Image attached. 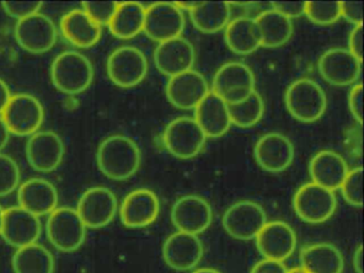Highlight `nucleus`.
<instances>
[{
  "instance_id": "f257e3e1",
  "label": "nucleus",
  "mask_w": 364,
  "mask_h": 273,
  "mask_svg": "<svg viewBox=\"0 0 364 273\" xmlns=\"http://www.w3.org/2000/svg\"><path fill=\"white\" fill-rule=\"evenodd\" d=\"M97 161L102 174L112 181H127L141 164L139 147L124 134H112L97 147Z\"/></svg>"
},
{
  "instance_id": "f03ea898",
  "label": "nucleus",
  "mask_w": 364,
  "mask_h": 273,
  "mask_svg": "<svg viewBox=\"0 0 364 273\" xmlns=\"http://www.w3.org/2000/svg\"><path fill=\"white\" fill-rule=\"evenodd\" d=\"M95 70L90 60L82 53L67 50L55 58L50 78L55 87L68 95L86 91L93 81Z\"/></svg>"
},
{
  "instance_id": "7ed1b4c3",
  "label": "nucleus",
  "mask_w": 364,
  "mask_h": 273,
  "mask_svg": "<svg viewBox=\"0 0 364 273\" xmlns=\"http://www.w3.org/2000/svg\"><path fill=\"white\" fill-rule=\"evenodd\" d=\"M285 106L291 117L302 123L318 121L327 109L323 87L310 78L294 81L285 92Z\"/></svg>"
},
{
  "instance_id": "20e7f679",
  "label": "nucleus",
  "mask_w": 364,
  "mask_h": 273,
  "mask_svg": "<svg viewBox=\"0 0 364 273\" xmlns=\"http://www.w3.org/2000/svg\"><path fill=\"white\" fill-rule=\"evenodd\" d=\"M87 228L76 209L57 207L48 215L46 235L50 242L61 252H74L86 239Z\"/></svg>"
},
{
  "instance_id": "39448f33",
  "label": "nucleus",
  "mask_w": 364,
  "mask_h": 273,
  "mask_svg": "<svg viewBox=\"0 0 364 273\" xmlns=\"http://www.w3.org/2000/svg\"><path fill=\"white\" fill-rule=\"evenodd\" d=\"M255 91V77L242 62L232 61L217 70L213 78V91L228 105L246 100Z\"/></svg>"
},
{
  "instance_id": "423d86ee",
  "label": "nucleus",
  "mask_w": 364,
  "mask_h": 273,
  "mask_svg": "<svg viewBox=\"0 0 364 273\" xmlns=\"http://www.w3.org/2000/svg\"><path fill=\"white\" fill-rule=\"evenodd\" d=\"M208 136L193 117H180L170 122L163 134L166 149L178 159L196 157Z\"/></svg>"
},
{
  "instance_id": "0eeeda50",
  "label": "nucleus",
  "mask_w": 364,
  "mask_h": 273,
  "mask_svg": "<svg viewBox=\"0 0 364 273\" xmlns=\"http://www.w3.org/2000/svg\"><path fill=\"white\" fill-rule=\"evenodd\" d=\"M336 194L315 183L302 185L296 191L293 207L296 215L310 224H321L328 221L336 210Z\"/></svg>"
},
{
  "instance_id": "6e6552de",
  "label": "nucleus",
  "mask_w": 364,
  "mask_h": 273,
  "mask_svg": "<svg viewBox=\"0 0 364 273\" xmlns=\"http://www.w3.org/2000/svg\"><path fill=\"white\" fill-rule=\"evenodd\" d=\"M10 134L31 136L39 132L44 121L41 102L28 93L12 95L1 114Z\"/></svg>"
},
{
  "instance_id": "1a4fd4ad",
  "label": "nucleus",
  "mask_w": 364,
  "mask_h": 273,
  "mask_svg": "<svg viewBox=\"0 0 364 273\" xmlns=\"http://www.w3.org/2000/svg\"><path fill=\"white\" fill-rule=\"evenodd\" d=\"M146 55L137 47L121 46L114 49L107 59V75L120 87L129 89L141 83L148 74Z\"/></svg>"
},
{
  "instance_id": "9d476101",
  "label": "nucleus",
  "mask_w": 364,
  "mask_h": 273,
  "mask_svg": "<svg viewBox=\"0 0 364 273\" xmlns=\"http://www.w3.org/2000/svg\"><path fill=\"white\" fill-rule=\"evenodd\" d=\"M266 223V211L261 205L252 200L234 203L225 211L223 217L225 232L232 238L242 241L255 239Z\"/></svg>"
},
{
  "instance_id": "9b49d317",
  "label": "nucleus",
  "mask_w": 364,
  "mask_h": 273,
  "mask_svg": "<svg viewBox=\"0 0 364 273\" xmlns=\"http://www.w3.org/2000/svg\"><path fill=\"white\" fill-rule=\"evenodd\" d=\"M185 29L183 11L176 2H156L146 8L144 33L155 42L180 38Z\"/></svg>"
},
{
  "instance_id": "f8f14e48",
  "label": "nucleus",
  "mask_w": 364,
  "mask_h": 273,
  "mask_svg": "<svg viewBox=\"0 0 364 273\" xmlns=\"http://www.w3.org/2000/svg\"><path fill=\"white\" fill-rule=\"evenodd\" d=\"M76 211L87 228H102L116 217L118 200L112 190L97 186L82 193Z\"/></svg>"
},
{
  "instance_id": "ddd939ff",
  "label": "nucleus",
  "mask_w": 364,
  "mask_h": 273,
  "mask_svg": "<svg viewBox=\"0 0 364 273\" xmlns=\"http://www.w3.org/2000/svg\"><path fill=\"white\" fill-rule=\"evenodd\" d=\"M14 34L23 49L37 55L50 51L58 36L54 21L40 12L18 21Z\"/></svg>"
},
{
  "instance_id": "4468645a",
  "label": "nucleus",
  "mask_w": 364,
  "mask_h": 273,
  "mask_svg": "<svg viewBox=\"0 0 364 273\" xmlns=\"http://www.w3.org/2000/svg\"><path fill=\"white\" fill-rule=\"evenodd\" d=\"M171 220L178 232L198 236L212 224L213 209L202 196L186 194L176 200L172 206Z\"/></svg>"
},
{
  "instance_id": "2eb2a0df",
  "label": "nucleus",
  "mask_w": 364,
  "mask_h": 273,
  "mask_svg": "<svg viewBox=\"0 0 364 273\" xmlns=\"http://www.w3.org/2000/svg\"><path fill=\"white\" fill-rule=\"evenodd\" d=\"M257 250L266 259L284 262L293 255L297 245V236L287 222L274 220L267 223L255 237Z\"/></svg>"
},
{
  "instance_id": "dca6fc26",
  "label": "nucleus",
  "mask_w": 364,
  "mask_h": 273,
  "mask_svg": "<svg viewBox=\"0 0 364 273\" xmlns=\"http://www.w3.org/2000/svg\"><path fill=\"white\" fill-rule=\"evenodd\" d=\"M318 70L323 79L336 87L353 85L359 79L362 61L346 48H331L318 60Z\"/></svg>"
},
{
  "instance_id": "f3484780",
  "label": "nucleus",
  "mask_w": 364,
  "mask_h": 273,
  "mask_svg": "<svg viewBox=\"0 0 364 273\" xmlns=\"http://www.w3.org/2000/svg\"><path fill=\"white\" fill-rule=\"evenodd\" d=\"M203 243L197 235L176 232L163 245V258L169 268L176 271L193 270L203 258Z\"/></svg>"
},
{
  "instance_id": "a211bd4d",
  "label": "nucleus",
  "mask_w": 364,
  "mask_h": 273,
  "mask_svg": "<svg viewBox=\"0 0 364 273\" xmlns=\"http://www.w3.org/2000/svg\"><path fill=\"white\" fill-rule=\"evenodd\" d=\"M42 224L39 217L21 206L5 209L0 236L8 245L20 249L37 242L41 236Z\"/></svg>"
},
{
  "instance_id": "6ab92c4d",
  "label": "nucleus",
  "mask_w": 364,
  "mask_h": 273,
  "mask_svg": "<svg viewBox=\"0 0 364 273\" xmlns=\"http://www.w3.org/2000/svg\"><path fill=\"white\" fill-rule=\"evenodd\" d=\"M63 156L65 145L56 132H37L27 141V160L38 172L50 173L56 170L63 162Z\"/></svg>"
},
{
  "instance_id": "aec40b11",
  "label": "nucleus",
  "mask_w": 364,
  "mask_h": 273,
  "mask_svg": "<svg viewBox=\"0 0 364 273\" xmlns=\"http://www.w3.org/2000/svg\"><path fill=\"white\" fill-rule=\"evenodd\" d=\"M210 92L205 77L193 70L170 77L166 85V95L169 102L183 110L197 108Z\"/></svg>"
},
{
  "instance_id": "412c9836",
  "label": "nucleus",
  "mask_w": 364,
  "mask_h": 273,
  "mask_svg": "<svg viewBox=\"0 0 364 273\" xmlns=\"http://www.w3.org/2000/svg\"><path fill=\"white\" fill-rule=\"evenodd\" d=\"M253 153L257 164L270 173L287 170L295 157L293 143L279 132H268L262 136L255 143Z\"/></svg>"
},
{
  "instance_id": "4be33fe9",
  "label": "nucleus",
  "mask_w": 364,
  "mask_h": 273,
  "mask_svg": "<svg viewBox=\"0 0 364 273\" xmlns=\"http://www.w3.org/2000/svg\"><path fill=\"white\" fill-rule=\"evenodd\" d=\"M161 203L154 191L146 188L129 192L120 207L123 225L129 228H144L156 221Z\"/></svg>"
},
{
  "instance_id": "5701e85b",
  "label": "nucleus",
  "mask_w": 364,
  "mask_h": 273,
  "mask_svg": "<svg viewBox=\"0 0 364 273\" xmlns=\"http://www.w3.org/2000/svg\"><path fill=\"white\" fill-rule=\"evenodd\" d=\"M195 60L193 44L182 36L159 43L154 51L155 66L169 78L193 70Z\"/></svg>"
},
{
  "instance_id": "b1692460",
  "label": "nucleus",
  "mask_w": 364,
  "mask_h": 273,
  "mask_svg": "<svg viewBox=\"0 0 364 273\" xmlns=\"http://www.w3.org/2000/svg\"><path fill=\"white\" fill-rule=\"evenodd\" d=\"M18 204L37 217L50 215L58 205V192L50 181L39 177L28 179L20 186Z\"/></svg>"
},
{
  "instance_id": "393cba45",
  "label": "nucleus",
  "mask_w": 364,
  "mask_h": 273,
  "mask_svg": "<svg viewBox=\"0 0 364 273\" xmlns=\"http://www.w3.org/2000/svg\"><path fill=\"white\" fill-rule=\"evenodd\" d=\"M309 171L313 183L334 192L340 189L349 168L340 154L323 149L313 156L309 164Z\"/></svg>"
},
{
  "instance_id": "a878e982",
  "label": "nucleus",
  "mask_w": 364,
  "mask_h": 273,
  "mask_svg": "<svg viewBox=\"0 0 364 273\" xmlns=\"http://www.w3.org/2000/svg\"><path fill=\"white\" fill-rule=\"evenodd\" d=\"M195 117L206 136L219 138L231 127L229 105L210 91L195 109Z\"/></svg>"
},
{
  "instance_id": "bb28decb",
  "label": "nucleus",
  "mask_w": 364,
  "mask_h": 273,
  "mask_svg": "<svg viewBox=\"0 0 364 273\" xmlns=\"http://www.w3.org/2000/svg\"><path fill=\"white\" fill-rule=\"evenodd\" d=\"M63 38L78 48L95 46L102 36V27L97 25L82 9L70 11L60 21Z\"/></svg>"
},
{
  "instance_id": "cd10ccee",
  "label": "nucleus",
  "mask_w": 364,
  "mask_h": 273,
  "mask_svg": "<svg viewBox=\"0 0 364 273\" xmlns=\"http://www.w3.org/2000/svg\"><path fill=\"white\" fill-rule=\"evenodd\" d=\"M300 267L309 273H342L344 258L331 243H313L300 252Z\"/></svg>"
},
{
  "instance_id": "c85d7f7f",
  "label": "nucleus",
  "mask_w": 364,
  "mask_h": 273,
  "mask_svg": "<svg viewBox=\"0 0 364 273\" xmlns=\"http://www.w3.org/2000/svg\"><path fill=\"white\" fill-rule=\"evenodd\" d=\"M225 40L236 55H249L262 46L257 21L251 17L240 16L225 27Z\"/></svg>"
},
{
  "instance_id": "c756f323",
  "label": "nucleus",
  "mask_w": 364,
  "mask_h": 273,
  "mask_svg": "<svg viewBox=\"0 0 364 273\" xmlns=\"http://www.w3.org/2000/svg\"><path fill=\"white\" fill-rule=\"evenodd\" d=\"M146 8L140 2H118L116 11L108 23L112 36L129 40L144 31Z\"/></svg>"
},
{
  "instance_id": "7c9ffc66",
  "label": "nucleus",
  "mask_w": 364,
  "mask_h": 273,
  "mask_svg": "<svg viewBox=\"0 0 364 273\" xmlns=\"http://www.w3.org/2000/svg\"><path fill=\"white\" fill-rule=\"evenodd\" d=\"M255 19L259 28L262 46L267 48L283 46L293 36L294 27L291 19L274 9L263 11Z\"/></svg>"
},
{
  "instance_id": "2f4dec72",
  "label": "nucleus",
  "mask_w": 364,
  "mask_h": 273,
  "mask_svg": "<svg viewBox=\"0 0 364 273\" xmlns=\"http://www.w3.org/2000/svg\"><path fill=\"white\" fill-rule=\"evenodd\" d=\"M229 2H195L189 11L191 21L203 33H216L227 27L231 18Z\"/></svg>"
},
{
  "instance_id": "473e14b6",
  "label": "nucleus",
  "mask_w": 364,
  "mask_h": 273,
  "mask_svg": "<svg viewBox=\"0 0 364 273\" xmlns=\"http://www.w3.org/2000/svg\"><path fill=\"white\" fill-rule=\"evenodd\" d=\"M12 267L14 273H54V256L44 245L33 243L16 250Z\"/></svg>"
},
{
  "instance_id": "72a5a7b5",
  "label": "nucleus",
  "mask_w": 364,
  "mask_h": 273,
  "mask_svg": "<svg viewBox=\"0 0 364 273\" xmlns=\"http://www.w3.org/2000/svg\"><path fill=\"white\" fill-rule=\"evenodd\" d=\"M265 105L263 98L257 91L242 102L229 105L231 123L240 128H250L257 125L263 117Z\"/></svg>"
},
{
  "instance_id": "f704fd0d",
  "label": "nucleus",
  "mask_w": 364,
  "mask_h": 273,
  "mask_svg": "<svg viewBox=\"0 0 364 273\" xmlns=\"http://www.w3.org/2000/svg\"><path fill=\"white\" fill-rule=\"evenodd\" d=\"M304 15L315 25H332L341 18V2H306Z\"/></svg>"
},
{
  "instance_id": "c9c22d12",
  "label": "nucleus",
  "mask_w": 364,
  "mask_h": 273,
  "mask_svg": "<svg viewBox=\"0 0 364 273\" xmlns=\"http://www.w3.org/2000/svg\"><path fill=\"white\" fill-rule=\"evenodd\" d=\"M21 181L18 164L5 154L0 153V198L12 193Z\"/></svg>"
},
{
  "instance_id": "e433bc0d",
  "label": "nucleus",
  "mask_w": 364,
  "mask_h": 273,
  "mask_svg": "<svg viewBox=\"0 0 364 273\" xmlns=\"http://www.w3.org/2000/svg\"><path fill=\"white\" fill-rule=\"evenodd\" d=\"M362 166L350 170L345 177L340 189L343 198L353 207H362Z\"/></svg>"
},
{
  "instance_id": "4c0bfd02",
  "label": "nucleus",
  "mask_w": 364,
  "mask_h": 273,
  "mask_svg": "<svg viewBox=\"0 0 364 273\" xmlns=\"http://www.w3.org/2000/svg\"><path fill=\"white\" fill-rule=\"evenodd\" d=\"M118 2H84L82 10L97 23V25H108Z\"/></svg>"
},
{
  "instance_id": "58836bf2",
  "label": "nucleus",
  "mask_w": 364,
  "mask_h": 273,
  "mask_svg": "<svg viewBox=\"0 0 364 273\" xmlns=\"http://www.w3.org/2000/svg\"><path fill=\"white\" fill-rule=\"evenodd\" d=\"M43 4L36 1H7L3 2L4 10L14 18L21 21L31 15L37 14L41 10Z\"/></svg>"
},
{
  "instance_id": "ea45409f",
  "label": "nucleus",
  "mask_w": 364,
  "mask_h": 273,
  "mask_svg": "<svg viewBox=\"0 0 364 273\" xmlns=\"http://www.w3.org/2000/svg\"><path fill=\"white\" fill-rule=\"evenodd\" d=\"M362 6L363 2H341V17H344L349 23L355 26L362 25Z\"/></svg>"
},
{
  "instance_id": "a19ab883",
  "label": "nucleus",
  "mask_w": 364,
  "mask_h": 273,
  "mask_svg": "<svg viewBox=\"0 0 364 273\" xmlns=\"http://www.w3.org/2000/svg\"><path fill=\"white\" fill-rule=\"evenodd\" d=\"M362 95H363V87L362 83H355L348 96V106L350 109L351 114L355 117V121L362 124Z\"/></svg>"
},
{
  "instance_id": "79ce46f5",
  "label": "nucleus",
  "mask_w": 364,
  "mask_h": 273,
  "mask_svg": "<svg viewBox=\"0 0 364 273\" xmlns=\"http://www.w3.org/2000/svg\"><path fill=\"white\" fill-rule=\"evenodd\" d=\"M306 2H274L272 9L287 18H298L304 14Z\"/></svg>"
},
{
  "instance_id": "37998d69",
  "label": "nucleus",
  "mask_w": 364,
  "mask_h": 273,
  "mask_svg": "<svg viewBox=\"0 0 364 273\" xmlns=\"http://www.w3.org/2000/svg\"><path fill=\"white\" fill-rule=\"evenodd\" d=\"M287 271L289 269L287 268L284 262L264 258L253 264L250 273H287Z\"/></svg>"
},
{
  "instance_id": "c03bdc74",
  "label": "nucleus",
  "mask_w": 364,
  "mask_h": 273,
  "mask_svg": "<svg viewBox=\"0 0 364 273\" xmlns=\"http://www.w3.org/2000/svg\"><path fill=\"white\" fill-rule=\"evenodd\" d=\"M362 41H363V36H362V25L355 26L353 29L351 30L348 38V50L353 53L355 57L362 61Z\"/></svg>"
},
{
  "instance_id": "a18cd8bd",
  "label": "nucleus",
  "mask_w": 364,
  "mask_h": 273,
  "mask_svg": "<svg viewBox=\"0 0 364 273\" xmlns=\"http://www.w3.org/2000/svg\"><path fill=\"white\" fill-rule=\"evenodd\" d=\"M11 96L7 83L0 79V115L3 114Z\"/></svg>"
},
{
  "instance_id": "49530a36",
  "label": "nucleus",
  "mask_w": 364,
  "mask_h": 273,
  "mask_svg": "<svg viewBox=\"0 0 364 273\" xmlns=\"http://www.w3.org/2000/svg\"><path fill=\"white\" fill-rule=\"evenodd\" d=\"M353 267L355 273H363V249H362V245H360L355 250L353 256Z\"/></svg>"
},
{
  "instance_id": "de8ad7c7",
  "label": "nucleus",
  "mask_w": 364,
  "mask_h": 273,
  "mask_svg": "<svg viewBox=\"0 0 364 273\" xmlns=\"http://www.w3.org/2000/svg\"><path fill=\"white\" fill-rule=\"evenodd\" d=\"M10 132L7 125L4 122L3 117L0 115V151L5 149L6 145L9 142Z\"/></svg>"
},
{
  "instance_id": "09e8293b",
  "label": "nucleus",
  "mask_w": 364,
  "mask_h": 273,
  "mask_svg": "<svg viewBox=\"0 0 364 273\" xmlns=\"http://www.w3.org/2000/svg\"><path fill=\"white\" fill-rule=\"evenodd\" d=\"M191 273H221L220 271L216 270L213 268H201L193 270Z\"/></svg>"
},
{
  "instance_id": "8fccbe9b",
  "label": "nucleus",
  "mask_w": 364,
  "mask_h": 273,
  "mask_svg": "<svg viewBox=\"0 0 364 273\" xmlns=\"http://www.w3.org/2000/svg\"><path fill=\"white\" fill-rule=\"evenodd\" d=\"M287 273H309L308 271L304 270L301 267H295V268L289 269Z\"/></svg>"
},
{
  "instance_id": "3c124183",
  "label": "nucleus",
  "mask_w": 364,
  "mask_h": 273,
  "mask_svg": "<svg viewBox=\"0 0 364 273\" xmlns=\"http://www.w3.org/2000/svg\"><path fill=\"white\" fill-rule=\"evenodd\" d=\"M4 213H5V209L0 206V232H1V226H3Z\"/></svg>"
}]
</instances>
